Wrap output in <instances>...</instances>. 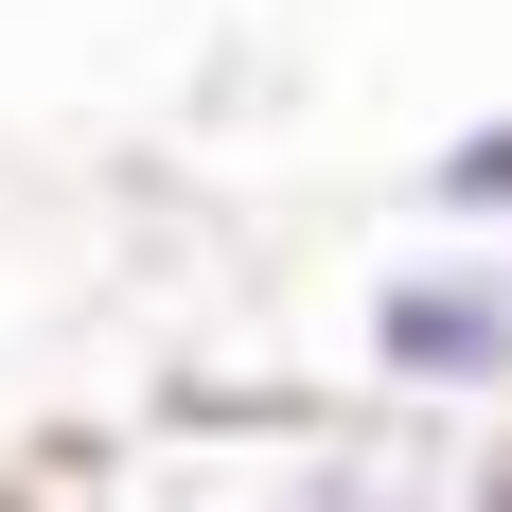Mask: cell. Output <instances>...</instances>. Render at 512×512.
Returning <instances> with one entry per match:
<instances>
[{"label": "cell", "instance_id": "3", "mask_svg": "<svg viewBox=\"0 0 512 512\" xmlns=\"http://www.w3.org/2000/svg\"><path fill=\"white\" fill-rule=\"evenodd\" d=\"M460 512H512V442H495V477H477V495H460Z\"/></svg>", "mask_w": 512, "mask_h": 512}, {"label": "cell", "instance_id": "1", "mask_svg": "<svg viewBox=\"0 0 512 512\" xmlns=\"http://www.w3.org/2000/svg\"><path fill=\"white\" fill-rule=\"evenodd\" d=\"M371 389L424 424H460L512 389V248H424L371 283Z\"/></svg>", "mask_w": 512, "mask_h": 512}, {"label": "cell", "instance_id": "2", "mask_svg": "<svg viewBox=\"0 0 512 512\" xmlns=\"http://www.w3.org/2000/svg\"><path fill=\"white\" fill-rule=\"evenodd\" d=\"M424 212H442V230H512V106H495V124H460V142L424 159Z\"/></svg>", "mask_w": 512, "mask_h": 512}, {"label": "cell", "instance_id": "4", "mask_svg": "<svg viewBox=\"0 0 512 512\" xmlns=\"http://www.w3.org/2000/svg\"><path fill=\"white\" fill-rule=\"evenodd\" d=\"M371 512H442V495H371Z\"/></svg>", "mask_w": 512, "mask_h": 512}]
</instances>
